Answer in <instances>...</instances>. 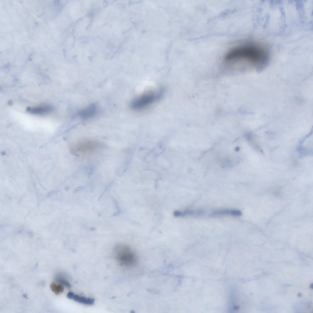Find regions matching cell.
<instances>
[{
    "mask_svg": "<svg viewBox=\"0 0 313 313\" xmlns=\"http://www.w3.org/2000/svg\"><path fill=\"white\" fill-rule=\"evenodd\" d=\"M269 58L268 52L264 47L248 41L231 47L225 54L223 61L230 67L260 70L267 66Z\"/></svg>",
    "mask_w": 313,
    "mask_h": 313,
    "instance_id": "1",
    "label": "cell"
},
{
    "mask_svg": "<svg viewBox=\"0 0 313 313\" xmlns=\"http://www.w3.org/2000/svg\"><path fill=\"white\" fill-rule=\"evenodd\" d=\"M164 92L165 89L162 88L145 92L133 99L130 103V107L135 111L143 110L159 102L163 97Z\"/></svg>",
    "mask_w": 313,
    "mask_h": 313,
    "instance_id": "2",
    "label": "cell"
},
{
    "mask_svg": "<svg viewBox=\"0 0 313 313\" xmlns=\"http://www.w3.org/2000/svg\"><path fill=\"white\" fill-rule=\"evenodd\" d=\"M115 257L119 264L128 268L136 266L139 261L138 256L133 250L125 245H119L114 250Z\"/></svg>",
    "mask_w": 313,
    "mask_h": 313,
    "instance_id": "3",
    "label": "cell"
},
{
    "mask_svg": "<svg viewBox=\"0 0 313 313\" xmlns=\"http://www.w3.org/2000/svg\"><path fill=\"white\" fill-rule=\"evenodd\" d=\"M96 105L91 104L79 111L77 115L84 120H87L94 116L97 111Z\"/></svg>",
    "mask_w": 313,
    "mask_h": 313,
    "instance_id": "4",
    "label": "cell"
},
{
    "mask_svg": "<svg viewBox=\"0 0 313 313\" xmlns=\"http://www.w3.org/2000/svg\"><path fill=\"white\" fill-rule=\"evenodd\" d=\"M53 107L51 106H44L36 107H28L27 110L31 113L37 115H44L51 113Z\"/></svg>",
    "mask_w": 313,
    "mask_h": 313,
    "instance_id": "5",
    "label": "cell"
},
{
    "mask_svg": "<svg viewBox=\"0 0 313 313\" xmlns=\"http://www.w3.org/2000/svg\"><path fill=\"white\" fill-rule=\"evenodd\" d=\"M203 214V212L201 210L187 209L183 211L176 210L174 212V215L176 217H182L187 216L200 215Z\"/></svg>",
    "mask_w": 313,
    "mask_h": 313,
    "instance_id": "6",
    "label": "cell"
},
{
    "mask_svg": "<svg viewBox=\"0 0 313 313\" xmlns=\"http://www.w3.org/2000/svg\"><path fill=\"white\" fill-rule=\"evenodd\" d=\"M73 299L75 301L80 303L87 305L93 304L95 301L94 298H87L77 294H74Z\"/></svg>",
    "mask_w": 313,
    "mask_h": 313,
    "instance_id": "7",
    "label": "cell"
},
{
    "mask_svg": "<svg viewBox=\"0 0 313 313\" xmlns=\"http://www.w3.org/2000/svg\"><path fill=\"white\" fill-rule=\"evenodd\" d=\"M50 288L52 291L56 295L63 293L64 290V288L62 285L55 283H52L51 284Z\"/></svg>",
    "mask_w": 313,
    "mask_h": 313,
    "instance_id": "8",
    "label": "cell"
},
{
    "mask_svg": "<svg viewBox=\"0 0 313 313\" xmlns=\"http://www.w3.org/2000/svg\"><path fill=\"white\" fill-rule=\"evenodd\" d=\"M231 210L223 209L217 210L213 211L211 214L212 217H218L224 215H231Z\"/></svg>",
    "mask_w": 313,
    "mask_h": 313,
    "instance_id": "9",
    "label": "cell"
},
{
    "mask_svg": "<svg viewBox=\"0 0 313 313\" xmlns=\"http://www.w3.org/2000/svg\"><path fill=\"white\" fill-rule=\"evenodd\" d=\"M56 280L57 282L64 285L67 287L70 288L71 287L70 283L63 278L61 277L58 278L56 279Z\"/></svg>",
    "mask_w": 313,
    "mask_h": 313,
    "instance_id": "10",
    "label": "cell"
},
{
    "mask_svg": "<svg viewBox=\"0 0 313 313\" xmlns=\"http://www.w3.org/2000/svg\"><path fill=\"white\" fill-rule=\"evenodd\" d=\"M242 214L241 212L239 210H231V215L235 217H239L241 216Z\"/></svg>",
    "mask_w": 313,
    "mask_h": 313,
    "instance_id": "11",
    "label": "cell"
},
{
    "mask_svg": "<svg viewBox=\"0 0 313 313\" xmlns=\"http://www.w3.org/2000/svg\"><path fill=\"white\" fill-rule=\"evenodd\" d=\"M113 200V202L114 203V204H115V206L116 207V209H117V211L114 214L112 215V216H113V217H115V216H117V215H119L121 213V210L120 208L119 207V206H118V204L117 203L116 201V200Z\"/></svg>",
    "mask_w": 313,
    "mask_h": 313,
    "instance_id": "12",
    "label": "cell"
},
{
    "mask_svg": "<svg viewBox=\"0 0 313 313\" xmlns=\"http://www.w3.org/2000/svg\"><path fill=\"white\" fill-rule=\"evenodd\" d=\"M74 294V293L73 292H70L68 293L67 296V297L68 298L70 299H73Z\"/></svg>",
    "mask_w": 313,
    "mask_h": 313,
    "instance_id": "13",
    "label": "cell"
},
{
    "mask_svg": "<svg viewBox=\"0 0 313 313\" xmlns=\"http://www.w3.org/2000/svg\"><path fill=\"white\" fill-rule=\"evenodd\" d=\"M82 189L83 187H78V188H77V189H75L74 192H77L80 191Z\"/></svg>",
    "mask_w": 313,
    "mask_h": 313,
    "instance_id": "14",
    "label": "cell"
},
{
    "mask_svg": "<svg viewBox=\"0 0 313 313\" xmlns=\"http://www.w3.org/2000/svg\"><path fill=\"white\" fill-rule=\"evenodd\" d=\"M310 286H311L310 288H311L312 289V288H313V284L312 283L311 285Z\"/></svg>",
    "mask_w": 313,
    "mask_h": 313,
    "instance_id": "15",
    "label": "cell"
},
{
    "mask_svg": "<svg viewBox=\"0 0 313 313\" xmlns=\"http://www.w3.org/2000/svg\"><path fill=\"white\" fill-rule=\"evenodd\" d=\"M298 295L299 296H300V297L301 296V293H298Z\"/></svg>",
    "mask_w": 313,
    "mask_h": 313,
    "instance_id": "16",
    "label": "cell"
},
{
    "mask_svg": "<svg viewBox=\"0 0 313 313\" xmlns=\"http://www.w3.org/2000/svg\"></svg>",
    "mask_w": 313,
    "mask_h": 313,
    "instance_id": "17",
    "label": "cell"
}]
</instances>
